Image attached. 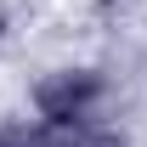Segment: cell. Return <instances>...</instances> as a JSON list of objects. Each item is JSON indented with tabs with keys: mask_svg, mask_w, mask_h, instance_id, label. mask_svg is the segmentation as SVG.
I'll return each instance as SVG.
<instances>
[{
	"mask_svg": "<svg viewBox=\"0 0 147 147\" xmlns=\"http://www.w3.org/2000/svg\"><path fill=\"white\" fill-rule=\"evenodd\" d=\"M62 147H130L125 130H102V125H74Z\"/></svg>",
	"mask_w": 147,
	"mask_h": 147,
	"instance_id": "7a4b0ae2",
	"label": "cell"
},
{
	"mask_svg": "<svg viewBox=\"0 0 147 147\" xmlns=\"http://www.w3.org/2000/svg\"><path fill=\"white\" fill-rule=\"evenodd\" d=\"M102 91H108V79L96 68H57L34 85V113L45 125H74L102 102Z\"/></svg>",
	"mask_w": 147,
	"mask_h": 147,
	"instance_id": "6da1fadb",
	"label": "cell"
},
{
	"mask_svg": "<svg viewBox=\"0 0 147 147\" xmlns=\"http://www.w3.org/2000/svg\"><path fill=\"white\" fill-rule=\"evenodd\" d=\"M0 147H57L45 125H0Z\"/></svg>",
	"mask_w": 147,
	"mask_h": 147,
	"instance_id": "3957f363",
	"label": "cell"
}]
</instances>
